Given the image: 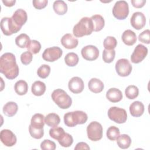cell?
Segmentation results:
<instances>
[{
	"instance_id": "6da1fadb",
	"label": "cell",
	"mask_w": 150,
	"mask_h": 150,
	"mask_svg": "<svg viewBox=\"0 0 150 150\" xmlns=\"http://www.w3.org/2000/svg\"><path fill=\"white\" fill-rule=\"evenodd\" d=\"M0 72L9 80L15 79L19 73L15 55L12 53H5L0 58Z\"/></svg>"
},
{
	"instance_id": "7a4b0ae2",
	"label": "cell",
	"mask_w": 150,
	"mask_h": 150,
	"mask_svg": "<svg viewBox=\"0 0 150 150\" xmlns=\"http://www.w3.org/2000/svg\"><path fill=\"white\" fill-rule=\"evenodd\" d=\"M93 31V25L91 18L88 17L82 18L80 21L74 25L73 33L77 38H81L90 35Z\"/></svg>"
},
{
	"instance_id": "3957f363",
	"label": "cell",
	"mask_w": 150,
	"mask_h": 150,
	"mask_svg": "<svg viewBox=\"0 0 150 150\" xmlns=\"http://www.w3.org/2000/svg\"><path fill=\"white\" fill-rule=\"evenodd\" d=\"M88 119L87 115L82 111L69 112L64 115V122L69 127H73L77 124H83L86 122Z\"/></svg>"
},
{
	"instance_id": "277c9868",
	"label": "cell",
	"mask_w": 150,
	"mask_h": 150,
	"mask_svg": "<svg viewBox=\"0 0 150 150\" xmlns=\"http://www.w3.org/2000/svg\"><path fill=\"white\" fill-rule=\"evenodd\" d=\"M51 96L53 101L62 109H67L72 104L71 98L62 89L58 88L54 90Z\"/></svg>"
},
{
	"instance_id": "5b68a950",
	"label": "cell",
	"mask_w": 150,
	"mask_h": 150,
	"mask_svg": "<svg viewBox=\"0 0 150 150\" xmlns=\"http://www.w3.org/2000/svg\"><path fill=\"white\" fill-rule=\"evenodd\" d=\"M87 134L91 141H99L103 137V127L98 122L93 121L87 127Z\"/></svg>"
},
{
	"instance_id": "8992f818",
	"label": "cell",
	"mask_w": 150,
	"mask_h": 150,
	"mask_svg": "<svg viewBox=\"0 0 150 150\" xmlns=\"http://www.w3.org/2000/svg\"><path fill=\"white\" fill-rule=\"evenodd\" d=\"M114 16L119 20H123L127 18L129 14V6L125 1H118L115 2L112 8Z\"/></svg>"
},
{
	"instance_id": "52a82bcc",
	"label": "cell",
	"mask_w": 150,
	"mask_h": 150,
	"mask_svg": "<svg viewBox=\"0 0 150 150\" xmlns=\"http://www.w3.org/2000/svg\"><path fill=\"white\" fill-rule=\"evenodd\" d=\"M109 118L118 124H122L127 120V114L126 111L121 108L111 107L108 111Z\"/></svg>"
},
{
	"instance_id": "ba28073f",
	"label": "cell",
	"mask_w": 150,
	"mask_h": 150,
	"mask_svg": "<svg viewBox=\"0 0 150 150\" xmlns=\"http://www.w3.org/2000/svg\"><path fill=\"white\" fill-rule=\"evenodd\" d=\"M1 29L6 36H10L19 31L21 29L15 24L12 18L5 17L1 21Z\"/></svg>"
},
{
	"instance_id": "9c48e42d",
	"label": "cell",
	"mask_w": 150,
	"mask_h": 150,
	"mask_svg": "<svg viewBox=\"0 0 150 150\" xmlns=\"http://www.w3.org/2000/svg\"><path fill=\"white\" fill-rule=\"evenodd\" d=\"M63 54L62 50L57 46H53L46 49L43 54L42 58L43 60L49 62H53L61 57Z\"/></svg>"
},
{
	"instance_id": "30bf717a",
	"label": "cell",
	"mask_w": 150,
	"mask_h": 150,
	"mask_svg": "<svg viewBox=\"0 0 150 150\" xmlns=\"http://www.w3.org/2000/svg\"><path fill=\"white\" fill-rule=\"evenodd\" d=\"M115 70L120 76L127 77L131 73L132 66L128 60L120 59L115 63Z\"/></svg>"
},
{
	"instance_id": "8fae6325",
	"label": "cell",
	"mask_w": 150,
	"mask_h": 150,
	"mask_svg": "<svg viewBox=\"0 0 150 150\" xmlns=\"http://www.w3.org/2000/svg\"><path fill=\"white\" fill-rule=\"evenodd\" d=\"M148 54V49L143 45H138L131 56V60L133 63L141 62Z\"/></svg>"
},
{
	"instance_id": "7c38bea8",
	"label": "cell",
	"mask_w": 150,
	"mask_h": 150,
	"mask_svg": "<svg viewBox=\"0 0 150 150\" xmlns=\"http://www.w3.org/2000/svg\"><path fill=\"white\" fill-rule=\"evenodd\" d=\"M82 57L86 60L93 61L96 60L99 56V50L93 45H87L83 47L81 50Z\"/></svg>"
},
{
	"instance_id": "4fadbf2b",
	"label": "cell",
	"mask_w": 150,
	"mask_h": 150,
	"mask_svg": "<svg viewBox=\"0 0 150 150\" xmlns=\"http://www.w3.org/2000/svg\"><path fill=\"white\" fill-rule=\"evenodd\" d=\"M1 142L6 146H12L16 143V135L9 129H2L0 133Z\"/></svg>"
},
{
	"instance_id": "5bb4252c",
	"label": "cell",
	"mask_w": 150,
	"mask_h": 150,
	"mask_svg": "<svg viewBox=\"0 0 150 150\" xmlns=\"http://www.w3.org/2000/svg\"><path fill=\"white\" fill-rule=\"evenodd\" d=\"M131 26L137 30L143 28L146 23V18L143 13L141 12H134L130 19Z\"/></svg>"
},
{
	"instance_id": "9a60e30c",
	"label": "cell",
	"mask_w": 150,
	"mask_h": 150,
	"mask_svg": "<svg viewBox=\"0 0 150 150\" xmlns=\"http://www.w3.org/2000/svg\"><path fill=\"white\" fill-rule=\"evenodd\" d=\"M68 87L73 93L78 94L83 91L84 87V82L79 77H73L69 80Z\"/></svg>"
},
{
	"instance_id": "2e32d148",
	"label": "cell",
	"mask_w": 150,
	"mask_h": 150,
	"mask_svg": "<svg viewBox=\"0 0 150 150\" xmlns=\"http://www.w3.org/2000/svg\"><path fill=\"white\" fill-rule=\"evenodd\" d=\"M62 45L66 49H72L76 48L79 43L78 40L74 38L71 34L66 33L61 39Z\"/></svg>"
},
{
	"instance_id": "e0dca14e",
	"label": "cell",
	"mask_w": 150,
	"mask_h": 150,
	"mask_svg": "<svg viewBox=\"0 0 150 150\" xmlns=\"http://www.w3.org/2000/svg\"><path fill=\"white\" fill-rule=\"evenodd\" d=\"M11 18L16 25L22 28L27 21L28 16L25 11L22 9H18L13 13Z\"/></svg>"
},
{
	"instance_id": "ac0fdd59",
	"label": "cell",
	"mask_w": 150,
	"mask_h": 150,
	"mask_svg": "<svg viewBox=\"0 0 150 150\" xmlns=\"http://www.w3.org/2000/svg\"><path fill=\"white\" fill-rule=\"evenodd\" d=\"M129 112L132 116L139 117L144 112V105L141 101H134L129 106Z\"/></svg>"
},
{
	"instance_id": "d6986e66",
	"label": "cell",
	"mask_w": 150,
	"mask_h": 150,
	"mask_svg": "<svg viewBox=\"0 0 150 150\" xmlns=\"http://www.w3.org/2000/svg\"><path fill=\"white\" fill-rule=\"evenodd\" d=\"M106 97L111 103H117L122 100V94L119 89L111 88L107 91Z\"/></svg>"
},
{
	"instance_id": "ffe728a7",
	"label": "cell",
	"mask_w": 150,
	"mask_h": 150,
	"mask_svg": "<svg viewBox=\"0 0 150 150\" xmlns=\"http://www.w3.org/2000/svg\"><path fill=\"white\" fill-rule=\"evenodd\" d=\"M122 40L127 46H132L137 41V36L134 32L130 29L125 30L122 35Z\"/></svg>"
},
{
	"instance_id": "44dd1931",
	"label": "cell",
	"mask_w": 150,
	"mask_h": 150,
	"mask_svg": "<svg viewBox=\"0 0 150 150\" xmlns=\"http://www.w3.org/2000/svg\"><path fill=\"white\" fill-rule=\"evenodd\" d=\"M89 90L94 93H99L104 88V84L101 80L97 78H92L88 83Z\"/></svg>"
},
{
	"instance_id": "7402d4cb",
	"label": "cell",
	"mask_w": 150,
	"mask_h": 150,
	"mask_svg": "<svg viewBox=\"0 0 150 150\" xmlns=\"http://www.w3.org/2000/svg\"><path fill=\"white\" fill-rule=\"evenodd\" d=\"M18 109V105L13 101L8 102L3 107V112L7 117H11L16 114Z\"/></svg>"
},
{
	"instance_id": "603a6c76",
	"label": "cell",
	"mask_w": 150,
	"mask_h": 150,
	"mask_svg": "<svg viewBox=\"0 0 150 150\" xmlns=\"http://www.w3.org/2000/svg\"><path fill=\"white\" fill-rule=\"evenodd\" d=\"M90 18L93 22V31L98 32L103 29L105 25V21L101 15H94L92 16Z\"/></svg>"
},
{
	"instance_id": "cb8c5ba5",
	"label": "cell",
	"mask_w": 150,
	"mask_h": 150,
	"mask_svg": "<svg viewBox=\"0 0 150 150\" xmlns=\"http://www.w3.org/2000/svg\"><path fill=\"white\" fill-rule=\"evenodd\" d=\"M45 124V117L43 114L37 113L33 115L31 118L30 125L38 129L43 128Z\"/></svg>"
},
{
	"instance_id": "d4e9b609",
	"label": "cell",
	"mask_w": 150,
	"mask_h": 150,
	"mask_svg": "<svg viewBox=\"0 0 150 150\" xmlns=\"http://www.w3.org/2000/svg\"><path fill=\"white\" fill-rule=\"evenodd\" d=\"M31 91L35 96H42L46 91V85L41 81H36L32 85Z\"/></svg>"
},
{
	"instance_id": "484cf974",
	"label": "cell",
	"mask_w": 150,
	"mask_h": 150,
	"mask_svg": "<svg viewBox=\"0 0 150 150\" xmlns=\"http://www.w3.org/2000/svg\"><path fill=\"white\" fill-rule=\"evenodd\" d=\"M53 8L55 13L59 15L65 14L67 11V5L66 2L62 0H58L54 2Z\"/></svg>"
},
{
	"instance_id": "4316f807",
	"label": "cell",
	"mask_w": 150,
	"mask_h": 150,
	"mask_svg": "<svg viewBox=\"0 0 150 150\" xmlns=\"http://www.w3.org/2000/svg\"><path fill=\"white\" fill-rule=\"evenodd\" d=\"M60 122L59 116L56 113H50L45 117V124L50 127L57 126Z\"/></svg>"
},
{
	"instance_id": "83f0119b",
	"label": "cell",
	"mask_w": 150,
	"mask_h": 150,
	"mask_svg": "<svg viewBox=\"0 0 150 150\" xmlns=\"http://www.w3.org/2000/svg\"><path fill=\"white\" fill-rule=\"evenodd\" d=\"M117 143L121 149H127L131 144V139L127 134H122L117 139Z\"/></svg>"
},
{
	"instance_id": "f1b7e54d",
	"label": "cell",
	"mask_w": 150,
	"mask_h": 150,
	"mask_svg": "<svg viewBox=\"0 0 150 150\" xmlns=\"http://www.w3.org/2000/svg\"><path fill=\"white\" fill-rule=\"evenodd\" d=\"M14 89L16 94L20 96L25 95L28 90V83L23 80H20L16 82L14 86Z\"/></svg>"
},
{
	"instance_id": "f546056e",
	"label": "cell",
	"mask_w": 150,
	"mask_h": 150,
	"mask_svg": "<svg viewBox=\"0 0 150 150\" xmlns=\"http://www.w3.org/2000/svg\"><path fill=\"white\" fill-rule=\"evenodd\" d=\"M79 56L78 55L73 52L67 53L64 57L65 63L70 67H73L77 65L79 63Z\"/></svg>"
},
{
	"instance_id": "4dcf8cb0",
	"label": "cell",
	"mask_w": 150,
	"mask_h": 150,
	"mask_svg": "<svg viewBox=\"0 0 150 150\" xmlns=\"http://www.w3.org/2000/svg\"><path fill=\"white\" fill-rule=\"evenodd\" d=\"M30 40V38L28 35L22 33L16 38L15 43L18 47L21 48H25L27 47Z\"/></svg>"
},
{
	"instance_id": "1f68e13d",
	"label": "cell",
	"mask_w": 150,
	"mask_h": 150,
	"mask_svg": "<svg viewBox=\"0 0 150 150\" xmlns=\"http://www.w3.org/2000/svg\"><path fill=\"white\" fill-rule=\"evenodd\" d=\"M125 94L128 99H135L138 96L139 90L137 86L134 85H130L126 88L125 90Z\"/></svg>"
},
{
	"instance_id": "d6a6232c",
	"label": "cell",
	"mask_w": 150,
	"mask_h": 150,
	"mask_svg": "<svg viewBox=\"0 0 150 150\" xmlns=\"http://www.w3.org/2000/svg\"><path fill=\"white\" fill-rule=\"evenodd\" d=\"M65 132L62 127H54L51 128L49 130V135L50 136L54 139L59 141L61 137L64 134Z\"/></svg>"
},
{
	"instance_id": "836d02e7",
	"label": "cell",
	"mask_w": 150,
	"mask_h": 150,
	"mask_svg": "<svg viewBox=\"0 0 150 150\" xmlns=\"http://www.w3.org/2000/svg\"><path fill=\"white\" fill-rule=\"evenodd\" d=\"M120 131L118 128L115 126L110 127L107 131V137L111 141L116 140L120 136Z\"/></svg>"
},
{
	"instance_id": "e575fe53",
	"label": "cell",
	"mask_w": 150,
	"mask_h": 150,
	"mask_svg": "<svg viewBox=\"0 0 150 150\" xmlns=\"http://www.w3.org/2000/svg\"><path fill=\"white\" fill-rule=\"evenodd\" d=\"M58 142L61 146L67 148L70 146L72 145L73 142V139L70 134L65 132L64 134L58 141Z\"/></svg>"
},
{
	"instance_id": "d590c367",
	"label": "cell",
	"mask_w": 150,
	"mask_h": 150,
	"mask_svg": "<svg viewBox=\"0 0 150 150\" xmlns=\"http://www.w3.org/2000/svg\"><path fill=\"white\" fill-rule=\"evenodd\" d=\"M26 48L28 51L32 54H37L39 52L41 49V45L38 40H31L29 42Z\"/></svg>"
},
{
	"instance_id": "8d00e7d4",
	"label": "cell",
	"mask_w": 150,
	"mask_h": 150,
	"mask_svg": "<svg viewBox=\"0 0 150 150\" xmlns=\"http://www.w3.org/2000/svg\"><path fill=\"white\" fill-rule=\"evenodd\" d=\"M104 47L107 50H113L117 45L116 39L113 36H107L104 40Z\"/></svg>"
},
{
	"instance_id": "74e56055",
	"label": "cell",
	"mask_w": 150,
	"mask_h": 150,
	"mask_svg": "<svg viewBox=\"0 0 150 150\" xmlns=\"http://www.w3.org/2000/svg\"><path fill=\"white\" fill-rule=\"evenodd\" d=\"M115 56V51L113 50L104 49L103 52V59L104 62L107 63H111Z\"/></svg>"
},
{
	"instance_id": "f35d334b",
	"label": "cell",
	"mask_w": 150,
	"mask_h": 150,
	"mask_svg": "<svg viewBox=\"0 0 150 150\" xmlns=\"http://www.w3.org/2000/svg\"><path fill=\"white\" fill-rule=\"evenodd\" d=\"M50 73V67L47 64H42L37 71L38 76L42 79H46Z\"/></svg>"
},
{
	"instance_id": "ab89813d",
	"label": "cell",
	"mask_w": 150,
	"mask_h": 150,
	"mask_svg": "<svg viewBox=\"0 0 150 150\" xmlns=\"http://www.w3.org/2000/svg\"><path fill=\"white\" fill-rule=\"evenodd\" d=\"M29 131L32 137L38 139L42 138L44 135L43 128H42V129L35 128L33 127L31 125L29 126Z\"/></svg>"
},
{
	"instance_id": "60d3db41",
	"label": "cell",
	"mask_w": 150,
	"mask_h": 150,
	"mask_svg": "<svg viewBox=\"0 0 150 150\" xmlns=\"http://www.w3.org/2000/svg\"><path fill=\"white\" fill-rule=\"evenodd\" d=\"M40 148L43 150H54L56 145L53 141L49 139H45L41 142Z\"/></svg>"
},
{
	"instance_id": "b9f144b4",
	"label": "cell",
	"mask_w": 150,
	"mask_h": 150,
	"mask_svg": "<svg viewBox=\"0 0 150 150\" xmlns=\"http://www.w3.org/2000/svg\"><path fill=\"white\" fill-rule=\"evenodd\" d=\"M32 53L29 51L25 52L21 55V61L24 65H28L30 64L32 60Z\"/></svg>"
},
{
	"instance_id": "7bdbcfd3",
	"label": "cell",
	"mask_w": 150,
	"mask_h": 150,
	"mask_svg": "<svg viewBox=\"0 0 150 150\" xmlns=\"http://www.w3.org/2000/svg\"><path fill=\"white\" fill-rule=\"evenodd\" d=\"M150 31L149 29H146L141 33L138 36V40L141 42L149 44L150 43Z\"/></svg>"
},
{
	"instance_id": "ee69618b",
	"label": "cell",
	"mask_w": 150,
	"mask_h": 150,
	"mask_svg": "<svg viewBox=\"0 0 150 150\" xmlns=\"http://www.w3.org/2000/svg\"><path fill=\"white\" fill-rule=\"evenodd\" d=\"M47 0H33V5L37 9H42L47 6Z\"/></svg>"
},
{
	"instance_id": "f6af8a7d",
	"label": "cell",
	"mask_w": 150,
	"mask_h": 150,
	"mask_svg": "<svg viewBox=\"0 0 150 150\" xmlns=\"http://www.w3.org/2000/svg\"><path fill=\"white\" fill-rule=\"evenodd\" d=\"M131 3L132 6L136 8H141L144 6L146 3L145 0H132Z\"/></svg>"
},
{
	"instance_id": "bcb514c9",
	"label": "cell",
	"mask_w": 150,
	"mask_h": 150,
	"mask_svg": "<svg viewBox=\"0 0 150 150\" xmlns=\"http://www.w3.org/2000/svg\"><path fill=\"white\" fill-rule=\"evenodd\" d=\"M75 150H80V149H90L89 146L86 142H80L76 144V146L74 148Z\"/></svg>"
},
{
	"instance_id": "7dc6e473",
	"label": "cell",
	"mask_w": 150,
	"mask_h": 150,
	"mask_svg": "<svg viewBox=\"0 0 150 150\" xmlns=\"http://www.w3.org/2000/svg\"><path fill=\"white\" fill-rule=\"evenodd\" d=\"M2 2L5 6H8V7H11V6H12L15 5V4L16 2V1L15 0H11V1H8V0H5L4 1V0H3Z\"/></svg>"
}]
</instances>
